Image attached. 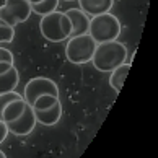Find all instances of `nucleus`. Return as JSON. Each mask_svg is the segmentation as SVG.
<instances>
[{
  "label": "nucleus",
  "mask_w": 158,
  "mask_h": 158,
  "mask_svg": "<svg viewBox=\"0 0 158 158\" xmlns=\"http://www.w3.org/2000/svg\"><path fill=\"white\" fill-rule=\"evenodd\" d=\"M127 59V48L119 41H106V43L96 44L93 52L91 64L99 72H111Z\"/></svg>",
  "instance_id": "f257e3e1"
},
{
  "label": "nucleus",
  "mask_w": 158,
  "mask_h": 158,
  "mask_svg": "<svg viewBox=\"0 0 158 158\" xmlns=\"http://www.w3.org/2000/svg\"><path fill=\"white\" fill-rule=\"evenodd\" d=\"M39 30L44 39L51 43H60L64 39L70 38L72 25H70L69 16L64 11H52L49 15H44L39 21Z\"/></svg>",
  "instance_id": "f03ea898"
},
{
  "label": "nucleus",
  "mask_w": 158,
  "mask_h": 158,
  "mask_svg": "<svg viewBox=\"0 0 158 158\" xmlns=\"http://www.w3.org/2000/svg\"><path fill=\"white\" fill-rule=\"evenodd\" d=\"M88 34L95 39V43H106L114 41L121 34V23L113 13H101L91 16L88 23Z\"/></svg>",
  "instance_id": "7ed1b4c3"
},
{
  "label": "nucleus",
  "mask_w": 158,
  "mask_h": 158,
  "mask_svg": "<svg viewBox=\"0 0 158 158\" xmlns=\"http://www.w3.org/2000/svg\"><path fill=\"white\" fill-rule=\"evenodd\" d=\"M96 49V43L88 33L80 34V36L69 38V43L65 46V57L69 62L75 65H83L91 62L93 52Z\"/></svg>",
  "instance_id": "20e7f679"
},
{
  "label": "nucleus",
  "mask_w": 158,
  "mask_h": 158,
  "mask_svg": "<svg viewBox=\"0 0 158 158\" xmlns=\"http://www.w3.org/2000/svg\"><path fill=\"white\" fill-rule=\"evenodd\" d=\"M31 13V3L28 0H5V3L0 7V20L13 28L25 23Z\"/></svg>",
  "instance_id": "39448f33"
},
{
  "label": "nucleus",
  "mask_w": 158,
  "mask_h": 158,
  "mask_svg": "<svg viewBox=\"0 0 158 158\" xmlns=\"http://www.w3.org/2000/svg\"><path fill=\"white\" fill-rule=\"evenodd\" d=\"M41 95L59 96V86L56 85V81H52L48 77H34L25 85V93L21 96L31 106L36 101V98Z\"/></svg>",
  "instance_id": "423d86ee"
},
{
  "label": "nucleus",
  "mask_w": 158,
  "mask_h": 158,
  "mask_svg": "<svg viewBox=\"0 0 158 158\" xmlns=\"http://www.w3.org/2000/svg\"><path fill=\"white\" fill-rule=\"evenodd\" d=\"M36 118H34V111L33 108L28 104L26 109L23 111V114L20 118H16L15 121H11L7 124V129L8 132H11L13 135H18V137H23V135H30V134L34 131L36 127Z\"/></svg>",
  "instance_id": "0eeeda50"
},
{
  "label": "nucleus",
  "mask_w": 158,
  "mask_h": 158,
  "mask_svg": "<svg viewBox=\"0 0 158 158\" xmlns=\"http://www.w3.org/2000/svg\"><path fill=\"white\" fill-rule=\"evenodd\" d=\"M65 15L69 16L70 25H72V31H70V38L73 36H80V34H86L88 33V23H90V16H86L80 8H70L65 11Z\"/></svg>",
  "instance_id": "6e6552de"
},
{
  "label": "nucleus",
  "mask_w": 158,
  "mask_h": 158,
  "mask_svg": "<svg viewBox=\"0 0 158 158\" xmlns=\"http://www.w3.org/2000/svg\"><path fill=\"white\" fill-rule=\"evenodd\" d=\"M113 3L114 0H78L80 10L90 18L101 13H108L113 8Z\"/></svg>",
  "instance_id": "1a4fd4ad"
},
{
  "label": "nucleus",
  "mask_w": 158,
  "mask_h": 158,
  "mask_svg": "<svg viewBox=\"0 0 158 158\" xmlns=\"http://www.w3.org/2000/svg\"><path fill=\"white\" fill-rule=\"evenodd\" d=\"M34 111V118L36 122L43 126H56L62 118V104L60 101L56 103L54 106H51L48 109H33Z\"/></svg>",
  "instance_id": "9d476101"
},
{
  "label": "nucleus",
  "mask_w": 158,
  "mask_h": 158,
  "mask_svg": "<svg viewBox=\"0 0 158 158\" xmlns=\"http://www.w3.org/2000/svg\"><path fill=\"white\" fill-rule=\"evenodd\" d=\"M20 83V75L15 65H11L7 72H0V95L13 91Z\"/></svg>",
  "instance_id": "9b49d317"
},
{
  "label": "nucleus",
  "mask_w": 158,
  "mask_h": 158,
  "mask_svg": "<svg viewBox=\"0 0 158 158\" xmlns=\"http://www.w3.org/2000/svg\"><path fill=\"white\" fill-rule=\"evenodd\" d=\"M26 106H28V103H26L23 98L10 101L7 106H5L3 113H2V121L5 122V124H8V122L15 121L16 118H20V116L23 114V111L26 109Z\"/></svg>",
  "instance_id": "f8f14e48"
},
{
  "label": "nucleus",
  "mask_w": 158,
  "mask_h": 158,
  "mask_svg": "<svg viewBox=\"0 0 158 158\" xmlns=\"http://www.w3.org/2000/svg\"><path fill=\"white\" fill-rule=\"evenodd\" d=\"M129 69H131V64H121L119 67H116L114 70H111V77H109V85L114 91H121L122 85L126 81V77L129 73Z\"/></svg>",
  "instance_id": "ddd939ff"
},
{
  "label": "nucleus",
  "mask_w": 158,
  "mask_h": 158,
  "mask_svg": "<svg viewBox=\"0 0 158 158\" xmlns=\"http://www.w3.org/2000/svg\"><path fill=\"white\" fill-rule=\"evenodd\" d=\"M57 5H59V0H43V2H39L36 5H31V11L44 16V15H49L52 11H56Z\"/></svg>",
  "instance_id": "4468645a"
},
{
  "label": "nucleus",
  "mask_w": 158,
  "mask_h": 158,
  "mask_svg": "<svg viewBox=\"0 0 158 158\" xmlns=\"http://www.w3.org/2000/svg\"><path fill=\"white\" fill-rule=\"evenodd\" d=\"M56 103H59V96H52V95H41L36 98V101L31 104L33 109H48L51 106H54Z\"/></svg>",
  "instance_id": "2eb2a0df"
},
{
  "label": "nucleus",
  "mask_w": 158,
  "mask_h": 158,
  "mask_svg": "<svg viewBox=\"0 0 158 158\" xmlns=\"http://www.w3.org/2000/svg\"><path fill=\"white\" fill-rule=\"evenodd\" d=\"M13 38H15V28L7 25L3 20H0V44L11 43Z\"/></svg>",
  "instance_id": "dca6fc26"
},
{
  "label": "nucleus",
  "mask_w": 158,
  "mask_h": 158,
  "mask_svg": "<svg viewBox=\"0 0 158 158\" xmlns=\"http://www.w3.org/2000/svg\"><path fill=\"white\" fill-rule=\"evenodd\" d=\"M20 98H23V96L20 95V93H16L15 90L8 91V93H2V95H0V121H2V113H3L5 106H7L10 101H13V99H20Z\"/></svg>",
  "instance_id": "f3484780"
},
{
  "label": "nucleus",
  "mask_w": 158,
  "mask_h": 158,
  "mask_svg": "<svg viewBox=\"0 0 158 158\" xmlns=\"http://www.w3.org/2000/svg\"><path fill=\"white\" fill-rule=\"evenodd\" d=\"M0 62H10L13 64L15 62V57L11 54V51L5 49V48H0Z\"/></svg>",
  "instance_id": "a211bd4d"
},
{
  "label": "nucleus",
  "mask_w": 158,
  "mask_h": 158,
  "mask_svg": "<svg viewBox=\"0 0 158 158\" xmlns=\"http://www.w3.org/2000/svg\"><path fill=\"white\" fill-rule=\"evenodd\" d=\"M8 129H7V124H5L3 121H0V143L3 142L5 139H7V135H8Z\"/></svg>",
  "instance_id": "6ab92c4d"
},
{
  "label": "nucleus",
  "mask_w": 158,
  "mask_h": 158,
  "mask_svg": "<svg viewBox=\"0 0 158 158\" xmlns=\"http://www.w3.org/2000/svg\"><path fill=\"white\" fill-rule=\"evenodd\" d=\"M31 5H36V3H39V2H43V0H28Z\"/></svg>",
  "instance_id": "aec40b11"
},
{
  "label": "nucleus",
  "mask_w": 158,
  "mask_h": 158,
  "mask_svg": "<svg viewBox=\"0 0 158 158\" xmlns=\"http://www.w3.org/2000/svg\"><path fill=\"white\" fill-rule=\"evenodd\" d=\"M65 2H75V0H65Z\"/></svg>",
  "instance_id": "412c9836"
}]
</instances>
